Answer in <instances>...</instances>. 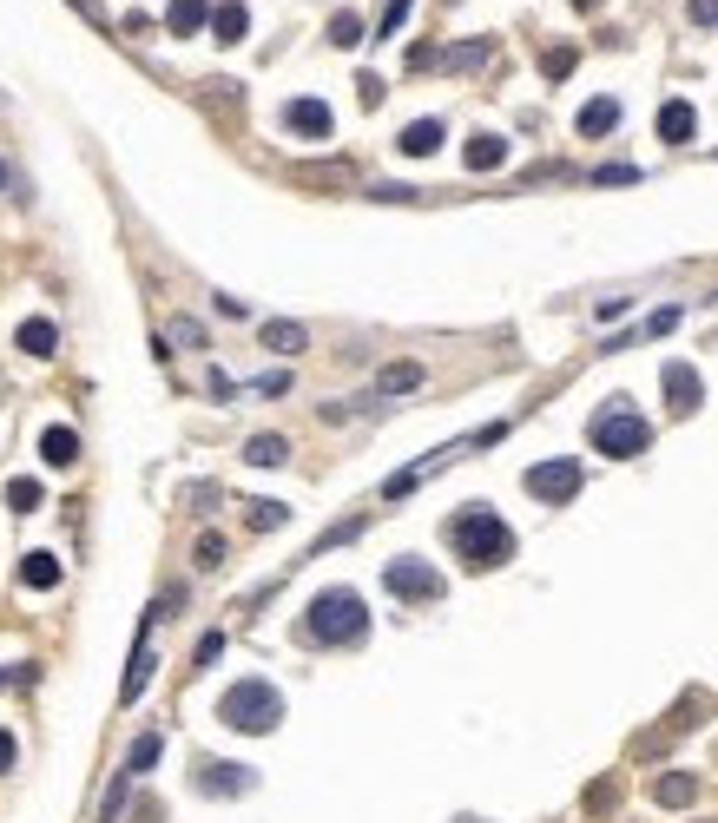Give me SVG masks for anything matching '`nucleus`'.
I'll list each match as a JSON object with an SVG mask.
<instances>
[{"label": "nucleus", "instance_id": "nucleus-1", "mask_svg": "<svg viewBox=\"0 0 718 823\" xmlns=\"http://www.w3.org/2000/svg\"><path fill=\"white\" fill-rule=\"evenodd\" d=\"M448 547H455L462 567H475V573L514 560V534H508V521H501L495 507H462V514L448 521Z\"/></svg>", "mask_w": 718, "mask_h": 823}, {"label": "nucleus", "instance_id": "nucleus-2", "mask_svg": "<svg viewBox=\"0 0 718 823\" xmlns=\"http://www.w3.org/2000/svg\"><path fill=\"white\" fill-rule=\"evenodd\" d=\"M363 633H369L363 593L330 586V593H317V600H310V639H323V646H356Z\"/></svg>", "mask_w": 718, "mask_h": 823}, {"label": "nucleus", "instance_id": "nucleus-3", "mask_svg": "<svg viewBox=\"0 0 718 823\" xmlns=\"http://www.w3.org/2000/svg\"><path fill=\"white\" fill-rule=\"evenodd\" d=\"M218 718H224L231 731H271L277 718H284V698H277L264 679H238L231 692L218 698Z\"/></svg>", "mask_w": 718, "mask_h": 823}, {"label": "nucleus", "instance_id": "nucleus-4", "mask_svg": "<svg viewBox=\"0 0 718 823\" xmlns=\"http://www.w3.org/2000/svg\"><path fill=\"white\" fill-rule=\"evenodd\" d=\"M646 442H653V422L639 409H600L593 415V448H600V455L633 461V455H646Z\"/></svg>", "mask_w": 718, "mask_h": 823}, {"label": "nucleus", "instance_id": "nucleus-5", "mask_svg": "<svg viewBox=\"0 0 718 823\" xmlns=\"http://www.w3.org/2000/svg\"><path fill=\"white\" fill-rule=\"evenodd\" d=\"M527 494H534V501H547V507H567V501L580 494V461H574V455L534 461V468H527Z\"/></svg>", "mask_w": 718, "mask_h": 823}, {"label": "nucleus", "instance_id": "nucleus-6", "mask_svg": "<svg viewBox=\"0 0 718 823\" xmlns=\"http://www.w3.org/2000/svg\"><path fill=\"white\" fill-rule=\"evenodd\" d=\"M383 586L396 593V600H442V573H435L429 560H389Z\"/></svg>", "mask_w": 718, "mask_h": 823}, {"label": "nucleus", "instance_id": "nucleus-7", "mask_svg": "<svg viewBox=\"0 0 718 823\" xmlns=\"http://www.w3.org/2000/svg\"><path fill=\"white\" fill-rule=\"evenodd\" d=\"M666 402H672V415H692L705 402V382L692 363H666Z\"/></svg>", "mask_w": 718, "mask_h": 823}, {"label": "nucleus", "instance_id": "nucleus-8", "mask_svg": "<svg viewBox=\"0 0 718 823\" xmlns=\"http://www.w3.org/2000/svg\"><path fill=\"white\" fill-rule=\"evenodd\" d=\"M257 777L244 771V764H198V791L205 797H238V791H251Z\"/></svg>", "mask_w": 718, "mask_h": 823}, {"label": "nucleus", "instance_id": "nucleus-9", "mask_svg": "<svg viewBox=\"0 0 718 823\" xmlns=\"http://www.w3.org/2000/svg\"><path fill=\"white\" fill-rule=\"evenodd\" d=\"M284 126L304 132V139H330L336 119H330V106H323V99H290V106H284Z\"/></svg>", "mask_w": 718, "mask_h": 823}, {"label": "nucleus", "instance_id": "nucleus-10", "mask_svg": "<svg viewBox=\"0 0 718 823\" xmlns=\"http://www.w3.org/2000/svg\"><path fill=\"white\" fill-rule=\"evenodd\" d=\"M152 619H159V606L145 613V626H139V646H132V672H126V685H119V698H139L145 692V679H152Z\"/></svg>", "mask_w": 718, "mask_h": 823}, {"label": "nucleus", "instance_id": "nucleus-11", "mask_svg": "<svg viewBox=\"0 0 718 823\" xmlns=\"http://www.w3.org/2000/svg\"><path fill=\"white\" fill-rule=\"evenodd\" d=\"M462 159H468V172H495V165L508 159V139H501V132H475Z\"/></svg>", "mask_w": 718, "mask_h": 823}, {"label": "nucleus", "instance_id": "nucleus-12", "mask_svg": "<svg viewBox=\"0 0 718 823\" xmlns=\"http://www.w3.org/2000/svg\"><path fill=\"white\" fill-rule=\"evenodd\" d=\"M692 132H699V112H692L686 99H672V106L659 112V139H666V145H686Z\"/></svg>", "mask_w": 718, "mask_h": 823}, {"label": "nucleus", "instance_id": "nucleus-13", "mask_svg": "<svg viewBox=\"0 0 718 823\" xmlns=\"http://www.w3.org/2000/svg\"><path fill=\"white\" fill-rule=\"evenodd\" d=\"M40 461H47V468H73V461H80V435H73V428H47V435H40Z\"/></svg>", "mask_w": 718, "mask_h": 823}, {"label": "nucleus", "instance_id": "nucleus-14", "mask_svg": "<svg viewBox=\"0 0 718 823\" xmlns=\"http://www.w3.org/2000/svg\"><path fill=\"white\" fill-rule=\"evenodd\" d=\"M244 27H251V14H244V0H224V7H211V33H218L224 47H238Z\"/></svg>", "mask_w": 718, "mask_h": 823}, {"label": "nucleus", "instance_id": "nucleus-15", "mask_svg": "<svg viewBox=\"0 0 718 823\" xmlns=\"http://www.w3.org/2000/svg\"><path fill=\"white\" fill-rule=\"evenodd\" d=\"M14 343L27 349V356H53V343H60V330H53L47 317H27V323H20V330H14Z\"/></svg>", "mask_w": 718, "mask_h": 823}, {"label": "nucleus", "instance_id": "nucleus-16", "mask_svg": "<svg viewBox=\"0 0 718 823\" xmlns=\"http://www.w3.org/2000/svg\"><path fill=\"white\" fill-rule=\"evenodd\" d=\"M620 126V99H593V106H580V139H600V132Z\"/></svg>", "mask_w": 718, "mask_h": 823}, {"label": "nucleus", "instance_id": "nucleus-17", "mask_svg": "<svg viewBox=\"0 0 718 823\" xmlns=\"http://www.w3.org/2000/svg\"><path fill=\"white\" fill-rule=\"evenodd\" d=\"M20 580H27V586H60V554H47V547H33V554L20 560Z\"/></svg>", "mask_w": 718, "mask_h": 823}, {"label": "nucleus", "instance_id": "nucleus-18", "mask_svg": "<svg viewBox=\"0 0 718 823\" xmlns=\"http://www.w3.org/2000/svg\"><path fill=\"white\" fill-rule=\"evenodd\" d=\"M435 145H442V119H415V126L402 132V152H409V159H429Z\"/></svg>", "mask_w": 718, "mask_h": 823}, {"label": "nucleus", "instance_id": "nucleus-19", "mask_svg": "<svg viewBox=\"0 0 718 823\" xmlns=\"http://www.w3.org/2000/svg\"><path fill=\"white\" fill-rule=\"evenodd\" d=\"M211 20V0H172V14H165V27L172 33H198Z\"/></svg>", "mask_w": 718, "mask_h": 823}, {"label": "nucleus", "instance_id": "nucleus-20", "mask_svg": "<svg viewBox=\"0 0 718 823\" xmlns=\"http://www.w3.org/2000/svg\"><path fill=\"white\" fill-rule=\"evenodd\" d=\"M159 751H165V738H159V731H145V738L126 751V771H119V777H145L152 764H159Z\"/></svg>", "mask_w": 718, "mask_h": 823}, {"label": "nucleus", "instance_id": "nucleus-21", "mask_svg": "<svg viewBox=\"0 0 718 823\" xmlns=\"http://www.w3.org/2000/svg\"><path fill=\"white\" fill-rule=\"evenodd\" d=\"M244 461L277 468V461H290V442H284V435H251V442H244Z\"/></svg>", "mask_w": 718, "mask_h": 823}, {"label": "nucleus", "instance_id": "nucleus-22", "mask_svg": "<svg viewBox=\"0 0 718 823\" xmlns=\"http://www.w3.org/2000/svg\"><path fill=\"white\" fill-rule=\"evenodd\" d=\"M692 791H699V784H692L686 771H672V777H659V784H653V797H659V804H666V810L692 804Z\"/></svg>", "mask_w": 718, "mask_h": 823}, {"label": "nucleus", "instance_id": "nucleus-23", "mask_svg": "<svg viewBox=\"0 0 718 823\" xmlns=\"http://www.w3.org/2000/svg\"><path fill=\"white\" fill-rule=\"evenodd\" d=\"M264 349H304V330L297 323H264Z\"/></svg>", "mask_w": 718, "mask_h": 823}, {"label": "nucleus", "instance_id": "nucleus-24", "mask_svg": "<svg viewBox=\"0 0 718 823\" xmlns=\"http://www.w3.org/2000/svg\"><path fill=\"white\" fill-rule=\"evenodd\" d=\"M7 501H14V514H33L40 507V481H7Z\"/></svg>", "mask_w": 718, "mask_h": 823}, {"label": "nucleus", "instance_id": "nucleus-25", "mask_svg": "<svg viewBox=\"0 0 718 823\" xmlns=\"http://www.w3.org/2000/svg\"><path fill=\"white\" fill-rule=\"evenodd\" d=\"M330 40H336V47H356V40H363V20H356V14H336V20H330Z\"/></svg>", "mask_w": 718, "mask_h": 823}, {"label": "nucleus", "instance_id": "nucleus-26", "mask_svg": "<svg viewBox=\"0 0 718 823\" xmlns=\"http://www.w3.org/2000/svg\"><path fill=\"white\" fill-rule=\"evenodd\" d=\"M284 514L290 507H277V501H251V527H284Z\"/></svg>", "mask_w": 718, "mask_h": 823}, {"label": "nucleus", "instance_id": "nucleus-27", "mask_svg": "<svg viewBox=\"0 0 718 823\" xmlns=\"http://www.w3.org/2000/svg\"><path fill=\"white\" fill-rule=\"evenodd\" d=\"M165 336H172V343H185V349H198V343H205V330H198V323H185V317H178V323H165Z\"/></svg>", "mask_w": 718, "mask_h": 823}, {"label": "nucleus", "instance_id": "nucleus-28", "mask_svg": "<svg viewBox=\"0 0 718 823\" xmlns=\"http://www.w3.org/2000/svg\"><path fill=\"white\" fill-rule=\"evenodd\" d=\"M198 567H224V540H218V534L198 540Z\"/></svg>", "mask_w": 718, "mask_h": 823}, {"label": "nucleus", "instance_id": "nucleus-29", "mask_svg": "<svg viewBox=\"0 0 718 823\" xmlns=\"http://www.w3.org/2000/svg\"><path fill=\"white\" fill-rule=\"evenodd\" d=\"M218 652H224V633H205V639H198V665H211Z\"/></svg>", "mask_w": 718, "mask_h": 823}, {"label": "nucleus", "instance_id": "nucleus-30", "mask_svg": "<svg viewBox=\"0 0 718 823\" xmlns=\"http://www.w3.org/2000/svg\"><path fill=\"white\" fill-rule=\"evenodd\" d=\"M692 20H699V27H718V0H692Z\"/></svg>", "mask_w": 718, "mask_h": 823}, {"label": "nucleus", "instance_id": "nucleus-31", "mask_svg": "<svg viewBox=\"0 0 718 823\" xmlns=\"http://www.w3.org/2000/svg\"><path fill=\"white\" fill-rule=\"evenodd\" d=\"M402 14H409V0H389V7H383V33H396Z\"/></svg>", "mask_w": 718, "mask_h": 823}, {"label": "nucleus", "instance_id": "nucleus-32", "mask_svg": "<svg viewBox=\"0 0 718 823\" xmlns=\"http://www.w3.org/2000/svg\"><path fill=\"white\" fill-rule=\"evenodd\" d=\"M14 758H20V744L7 738V731H0V771H14Z\"/></svg>", "mask_w": 718, "mask_h": 823}, {"label": "nucleus", "instance_id": "nucleus-33", "mask_svg": "<svg viewBox=\"0 0 718 823\" xmlns=\"http://www.w3.org/2000/svg\"><path fill=\"white\" fill-rule=\"evenodd\" d=\"M0 191H7V165H0Z\"/></svg>", "mask_w": 718, "mask_h": 823}, {"label": "nucleus", "instance_id": "nucleus-34", "mask_svg": "<svg viewBox=\"0 0 718 823\" xmlns=\"http://www.w3.org/2000/svg\"><path fill=\"white\" fill-rule=\"evenodd\" d=\"M574 7H593V0H574Z\"/></svg>", "mask_w": 718, "mask_h": 823}]
</instances>
